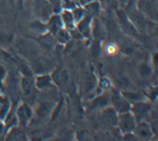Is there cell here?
<instances>
[{"label": "cell", "mask_w": 158, "mask_h": 141, "mask_svg": "<svg viewBox=\"0 0 158 141\" xmlns=\"http://www.w3.org/2000/svg\"><path fill=\"white\" fill-rule=\"evenodd\" d=\"M54 37H55V40H56L58 44H61V45H65V44H67L71 40L70 31L65 27L61 28V29L54 35Z\"/></svg>", "instance_id": "cell-21"}, {"label": "cell", "mask_w": 158, "mask_h": 141, "mask_svg": "<svg viewBox=\"0 0 158 141\" xmlns=\"http://www.w3.org/2000/svg\"><path fill=\"white\" fill-rule=\"evenodd\" d=\"M130 0H117V2H118V5H122V6L125 7L126 5H127L128 2H129Z\"/></svg>", "instance_id": "cell-33"}, {"label": "cell", "mask_w": 158, "mask_h": 141, "mask_svg": "<svg viewBox=\"0 0 158 141\" xmlns=\"http://www.w3.org/2000/svg\"><path fill=\"white\" fill-rule=\"evenodd\" d=\"M122 139H123V140H128V141H131V140L136 141L137 140V137L135 135L134 132H128V133H123V135H122Z\"/></svg>", "instance_id": "cell-29"}, {"label": "cell", "mask_w": 158, "mask_h": 141, "mask_svg": "<svg viewBox=\"0 0 158 141\" xmlns=\"http://www.w3.org/2000/svg\"><path fill=\"white\" fill-rule=\"evenodd\" d=\"M152 110V102H149L148 100H143V101L132 103L130 107V112L134 114L137 122L141 121V120L148 119Z\"/></svg>", "instance_id": "cell-3"}, {"label": "cell", "mask_w": 158, "mask_h": 141, "mask_svg": "<svg viewBox=\"0 0 158 141\" xmlns=\"http://www.w3.org/2000/svg\"><path fill=\"white\" fill-rule=\"evenodd\" d=\"M15 114H16V118H17V123L20 127L26 128L31 123V120H33L34 111L28 103L21 102L20 104L17 107V109H16Z\"/></svg>", "instance_id": "cell-5"}, {"label": "cell", "mask_w": 158, "mask_h": 141, "mask_svg": "<svg viewBox=\"0 0 158 141\" xmlns=\"http://www.w3.org/2000/svg\"><path fill=\"white\" fill-rule=\"evenodd\" d=\"M55 105L53 104L51 101H42V102H38L35 107V114L37 115V118L40 120H44L46 118H49L52 115V112L54 110Z\"/></svg>", "instance_id": "cell-13"}, {"label": "cell", "mask_w": 158, "mask_h": 141, "mask_svg": "<svg viewBox=\"0 0 158 141\" xmlns=\"http://www.w3.org/2000/svg\"><path fill=\"white\" fill-rule=\"evenodd\" d=\"M110 104H111V102H110L109 91H103V92L92 96L91 100L89 101L88 109L89 110H101L106 107H109Z\"/></svg>", "instance_id": "cell-9"}, {"label": "cell", "mask_w": 158, "mask_h": 141, "mask_svg": "<svg viewBox=\"0 0 158 141\" xmlns=\"http://www.w3.org/2000/svg\"><path fill=\"white\" fill-rule=\"evenodd\" d=\"M110 91V102H111V107L117 111V113H123L127 111H130L131 104L123 98L121 92H119L118 90L112 89L111 87Z\"/></svg>", "instance_id": "cell-2"}, {"label": "cell", "mask_w": 158, "mask_h": 141, "mask_svg": "<svg viewBox=\"0 0 158 141\" xmlns=\"http://www.w3.org/2000/svg\"><path fill=\"white\" fill-rule=\"evenodd\" d=\"M138 73L140 74V76L143 77V79H148V77L152 76V65H149L146 62H143L138 65Z\"/></svg>", "instance_id": "cell-22"}, {"label": "cell", "mask_w": 158, "mask_h": 141, "mask_svg": "<svg viewBox=\"0 0 158 141\" xmlns=\"http://www.w3.org/2000/svg\"><path fill=\"white\" fill-rule=\"evenodd\" d=\"M5 138H6V140H26L27 135L25 132L24 127L16 124V126L11 127V128L7 130Z\"/></svg>", "instance_id": "cell-17"}, {"label": "cell", "mask_w": 158, "mask_h": 141, "mask_svg": "<svg viewBox=\"0 0 158 141\" xmlns=\"http://www.w3.org/2000/svg\"><path fill=\"white\" fill-rule=\"evenodd\" d=\"M48 3L51 5L53 9V12H61L62 10V5H61V0H47Z\"/></svg>", "instance_id": "cell-28"}, {"label": "cell", "mask_w": 158, "mask_h": 141, "mask_svg": "<svg viewBox=\"0 0 158 141\" xmlns=\"http://www.w3.org/2000/svg\"><path fill=\"white\" fill-rule=\"evenodd\" d=\"M101 5V8L106 11H112L118 8V2L117 0H99Z\"/></svg>", "instance_id": "cell-23"}, {"label": "cell", "mask_w": 158, "mask_h": 141, "mask_svg": "<svg viewBox=\"0 0 158 141\" xmlns=\"http://www.w3.org/2000/svg\"><path fill=\"white\" fill-rule=\"evenodd\" d=\"M136 124H137V121H136L134 114L131 113L130 111H127L123 113H118L117 127H118L119 131L121 132L122 135L128 133V132H134Z\"/></svg>", "instance_id": "cell-4"}, {"label": "cell", "mask_w": 158, "mask_h": 141, "mask_svg": "<svg viewBox=\"0 0 158 141\" xmlns=\"http://www.w3.org/2000/svg\"><path fill=\"white\" fill-rule=\"evenodd\" d=\"M75 138H76V140H88V139L91 138V135H90V132H89L88 130L82 129L76 132Z\"/></svg>", "instance_id": "cell-27"}, {"label": "cell", "mask_w": 158, "mask_h": 141, "mask_svg": "<svg viewBox=\"0 0 158 141\" xmlns=\"http://www.w3.org/2000/svg\"><path fill=\"white\" fill-rule=\"evenodd\" d=\"M60 15H61V18H62V22H63L64 27L66 28V29L70 30V29L75 27V22H74L73 15H72V11H71V10L63 9V10H61Z\"/></svg>", "instance_id": "cell-20"}, {"label": "cell", "mask_w": 158, "mask_h": 141, "mask_svg": "<svg viewBox=\"0 0 158 141\" xmlns=\"http://www.w3.org/2000/svg\"><path fill=\"white\" fill-rule=\"evenodd\" d=\"M6 132H7V127L5 124L2 120H0V139L1 138H5V135H6Z\"/></svg>", "instance_id": "cell-30"}, {"label": "cell", "mask_w": 158, "mask_h": 141, "mask_svg": "<svg viewBox=\"0 0 158 141\" xmlns=\"http://www.w3.org/2000/svg\"><path fill=\"white\" fill-rule=\"evenodd\" d=\"M7 76V70L3 65L0 64V82H3V80Z\"/></svg>", "instance_id": "cell-31"}, {"label": "cell", "mask_w": 158, "mask_h": 141, "mask_svg": "<svg viewBox=\"0 0 158 141\" xmlns=\"http://www.w3.org/2000/svg\"><path fill=\"white\" fill-rule=\"evenodd\" d=\"M121 94L123 95V98L127 100L130 104L132 103H136V102H139V101H143V100H148L146 96V94H143V93L140 92H134V91H122Z\"/></svg>", "instance_id": "cell-19"}, {"label": "cell", "mask_w": 158, "mask_h": 141, "mask_svg": "<svg viewBox=\"0 0 158 141\" xmlns=\"http://www.w3.org/2000/svg\"><path fill=\"white\" fill-rule=\"evenodd\" d=\"M134 133L137 137V140H150L155 135L152 123H149L147 120L138 121L135 127Z\"/></svg>", "instance_id": "cell-7"}, {"label": "cell", "mask_w": 158, "mask_h": 141, "mask_svg": "<svg viewBox=\"0 0 158 141\" xmlns=\"http://www.w3.org/2000/svg\"><path fill=\"white\" fill-rule=\"evenodd\" d=\"M99 119H100V123L102 126L113 128V127H117L118 113L111 105H109V107L101 109L100 113H99Z\"/></svg>", "instance_id": "cell-8"}, {"label": "cell", "mask_w": 158, "mask_h": 141, "mask_svg": "<svg viewBox=\"0 0 158 141\" xmlns=\"http://www.w3.org/2000/svg\"><path fill=\"white\" fill-rule=\"evenodd\" d=\"M35 14L38 20L46 22L49 18V16L53 14V9L47 0H37L35 6Z\"/></svg>", "instance_id": "cell-11"}, {"label": "cell", "mask_w": 158, "mask_h": 141, "mask_svg": "<svg viewBox=\"0 0 158 141\" xmlns=\"http://www.w3.org/2000/svg\"><path fill=\"white\" fill-rule=\"evenodd\" d=\"M106 37V29L100 17H94L91 20V38L102 42Z\"/></svg>", "instance_id": "cell-10"}, {"label": "cell", "mask_w": 158, "mask_h": 141, "mask_svg": "<svg viewBox=\"0 0 158 141\" xmlns=\"http://www.w3.org/2000/svg\"><path fill=\"white\" fill-rule=\"evenodd\" d=\"M118 50H119V47L117 46L114 43H106V44L104 52H106V54H108V55H110V56L116 55L117 53H118Z\"/></svg>", "instance_id": "cell-26"}, {"label": "cell", "mask_w": 158, "mask_h": 141, "mask_svg": "<svg viewBox=\"0 0 158 141\" xmlns=\"http://www.w3.org/2000/svg\"><path fill=\"white\" fill-rule=\"evenodd\" d=\"M51 77L54 85L60 90L66 89L70 84V75L69 72L62 66H56L51 73Z\"/></svg>", "instance_id": "cell-6"}, {"label": "cell", "mask_w": 158, "mask_h": 141, "mask_svg": "<svg viewBox=\"0 0 158 141\" xmlns=\"http://www.w3.org/2000/svg\"><path fill=\"white\" fill-rule=\"evenodd\" d=\"M92 1H95V0H75V2L79 5V6H85L86 3L89 2H92Z\"/></svg>", "instance_id": "cell-32"}, {"label": "cell", "mask_w": 158, "mask_h": 141, "mask_svg": "<svg viewBox=\"0 0 158 141\" xmlns=\"http://www.w3.org/2000/svg\"><path fill=\"white\" fill-rule=\"evenodd\" d=\"M83 9H84V11H85V15L90 16L91 18L100 17L101 11H102V8H101V5H100V2H99V0H95V1L86 3L85 6H83Z\"/></svg>", "instance_id": "cell-18"}, {"label": "cell", "mask_w": 158, "mask_h": 141, "mask_svg": "<svg viewBox=\"0 0 158 141\" xmlns=\"http://www.w3.org/2000/svg\"><path fill=\"white\" fill-rule=\"evenodd\" d=\"M91 20L92 18L90 16L85 15L80 22L75 24V28L82 34L84 38H89L91 39Z\"/></svg>", "instance_id": "cell-16"}, {"label": "cell", "mask_w": 158, "mask_h": 141, "mask_svg": "<svg viewBox=\"0 0 158 141\" xmlns=\"http://www.w3.org/2000/svg\"><path fill=\"white\" fill-rule=\"evenodd\" d=\"M17 2H18L19 6H21V5H23V2H24V0H17Z\"/></svg>", "instance_id": "cell-34"}, {"label": "cell", "mask_w": 158, "mask_h": 141, "mask_svg": "<svg viewBox=\"0 0 158 141\" xmlns=\"http://www.w3.org/2000/svg\"><path fill=\"white\" fill-rule=\"evenodd\" d=\"M116 15L117 19H118L119 25L121 27L122 31L126 35L130 37H137L139 35V31L137 30V28L135 27V25L131 22V20L129 19L128 15L126 14V11L123 9H116Z\"/></svg>", "instance_id": "cell-1"}, {"label": "cell", "mask_w": 158, "mask_h": 141, "mask_svg": "<svg viewBox=\"0 0 158 141\" xmlns=\"http://www.w3.org/2000/svg\"><path fill=\"white\" fill-rule=\"evenodd\" d=\"M46 27H47L48 33H51L53 36H54L61 28L64 27L60 12H58V14L57 12H53L52 15L49 16V18L46 20Z\"/></svg>", "instance_id": "cell-15"}, {"label": "cell", "mask_w": 158, "mask_h": 141, "mask_svg": "<svg viewBox=\"0 0 158 141\" xmlns=\"http://www.w3.org/2000/svg\"><path fill=\"white\" fill-rule=\"evenodd\" d=\"M31 28L33 29V30L37 31L40 35H43L45 34V33H47V27H46V22L45 24H43L42 20H36V22H33L31 24Z\"/></svg>", "instance_id": "cell-24"}, {"label": "cell", "mask_w": 158, "mask_h": 141, "mask_svg": "<svg viewBox=\"0 0 158 141\" xmlns=\"http://www.w3.org/2000/svg\"><path fill=\"white\" fill-rule=\"evenodd\" d=\"M19 86L23 94L26 98H31L34 94V90L35 87V82H34V76L31 75H21L20 81H19Z\"/></svg>", "instance_id": "cell-14"}, {"label": "cell", "mask_w": 158, "mask_h": 141, "mask_svg": "<svg viewBox=\"0 0 158 141\" xmlns=\"http://www.w3.org/2000/svg\"><path fill=\"white\" fill-rule=\"evenodd\" d=\"M71 11H72V15H73V18H74V22H75V24L77 22H80V20H81V19H82L83 17L85 16V11H84V9H83L82 6L74 7Z\"/></svg>", "instance_id": "cell-25"}, {"label": "cell", "mask_w": 158, "mask_h": 141, "mask_svg": "<svg viewBox=\"0 0 158 141\" xmlns=\"http://www.w3.org/2000/svg\"><path fill=\"white\" fill-rule=\"evenodd\" d=\"M34 82H35V87L40 91H46L55 87L49 73L36 74V76H34Z\"/></svg>", "instance_id": "cell-12"}]
</instances>
